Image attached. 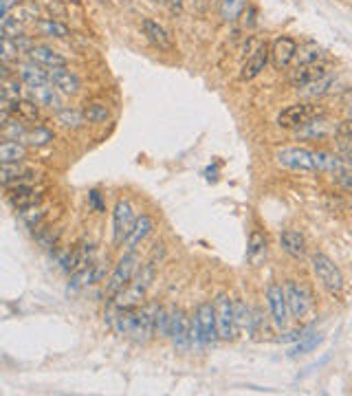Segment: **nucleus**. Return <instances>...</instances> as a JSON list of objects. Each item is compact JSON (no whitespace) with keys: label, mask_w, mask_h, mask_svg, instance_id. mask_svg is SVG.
<instances>
[{"label":"nucleus","mask_w":352,"mask_h":396,"mask_svg":"<svg viewBox=\"0 0 352 396\" xmlns=\"http://www.w3.org/2000/svg\"><path fill=\"white\" fill-rule=\"evenodd\" d=\"M33 102L38 106L51 108V111H59L62 108V100H59V93L51 86V84H42V86H31Z\"/></svg>","instance_id":"nucleus-26"},{"label":"nucleus","mask_w":352,"mask_h":396,"mask_svg":"<svg viewBox=\"0 0 352 396\" xmlns=\"http://www.w3.org/2000/svg\"><path fill=\"white\" fill-rule=\"evenodd\" d=\"M317 115H322V108L317 104L302 102V104H293V106L284 108V111L277 115L275 122L280 128H299V126H304L306 122H311V119L317 117Z\"/></svg>","instance_id":"nucleus-7"},{"label":"nucleus","mask_w":352,"mask_h":396,"mask_svg":"<svg viewBox=\"0 0 352 396\" xmlns=\"http://www.w3.org/2000/svg\"><path fill=\"white\" fill-rule=\"evenodd\" d=\"M18 211H20V216H22V220H24V223H29L31 227H38V225H40V220L44 218V214H46L40 205L22 207V209H18Z\"/></svg>","instance_id":"nucleus-43"},{"label":"nucleus","mask_w":352,"mask_h":396,"mask_svg":"<svg viewBox=\"0 0 352 396\" xmlns=\"http://www.w3.org/2000/svg\"><path fill=\"white\" fill-rule=\"evenodd\" d=\"M82 115L91 124H106L108 119H111V108H108L104 102H91V104L84 106Z\"/></svg>","instance_id":"nucleus-33"},{"label":"nucleus","mask_w":352,"mask_h":396,"mask_svg":"<svg viewBox=\"0 0 352 396\" xmlns=\"http://www.w3.org/2000/svg\"><path fill=\"white\" fill-rule=\"evenodd\" d=\"M333 84H335V75L333 73H326L324 77H319V79L306 84V86L297 88V93L302 95V97H306V100H317V97H322V95H326V93L331 91Z\"/></svg>","instance_id":"nucleus-30"},{"label":"nucleus","mask_w":352,"mask_h":396,"mask_svg":"<svg viewBox=\"0 0 352 396\" xmlns=\"http://www.w3.org/2000/svg\"><path fill=\"white\" fill-rule=\"evenodd\" d=\"M57 124H62L66 128H82L86 124L82 111H75V108H59L57 111Z\"/></svg>","instance_id":"nucleus-36"},{"label":"nucleus","mask_w":352,"mask_h":396,"mask_svg":"<svg viewBox=\"0 0 352 396\" xmlns=\"http://www.w3.org/2000/svg\"><path fill=\"white\" fill-rule=\"evenodd\" d=\"M104 278H106V267H104V264L89 262V264H84L82 269L73 271L71 282L66 286V293H80L82 289H89V286L102 282Z\"/></svg>","instance_id":"nucleus-9"},{"label":"nucleus","mask_w":352,"mask_h":396,"mask_svg":"<svg viewBox=\"0 0 352 396\" xmlns=\"http://www.w3.org/2000/svg\"><path fill=\"white\" fill-rule=\"evenodd\" d=\"M266 254H269V243H266L264 234L260 232H253L249 236V245H247V260L251 267H262Z\"/></svg>","instance_id":"nucleus-23"},{"label":"nucleus","mask_w":352,"mask_h":396,"mask_svg":"<svg viewBox=\"0 0 352 396\" xmlns=\"http://www.w3.org/2000/svg\"><path fill=\"white\" fill-rule=\"evenodd\" d=\"M154 310L156 306H139L135 308V321H132V330L128 337L137 343H145L154 337Z\"/></svg>","instance_id":"nucleus-11"},{"label":"nucleus","mask_w":352,"mask_h":396,"mask_svg":"<svg viewBox=\"0 0 352 396\" xmlns=\"http://www.w3.org/2000/svg\"><path fill=\"white\" fill-rule=\"evenodd\" d=\"M132 223H135V209H132V202L128 198H119L115 211H113V243L119 247L124 243L126 234L130 232Z\"/></svg>","instance_id":"nucleus-10"},{"label":"nucleus","mask_w":352,"mask_h":396,"mask_svg":"<svg viewBox=\"0 0 352 396\" xmlns=\"http://www.w3.org/2000/svg\"><path fill=\"white\" fill-rule=\"evenodd\" d=\"M29 59L35 62L42 68H55V66H66V57L59 55L57 51H53L51 46H44V44H33L31 49L27 51Z\"/></svg>","instance_id":"nucleus-21"},{"label":"nucleus","mask_w":352,"mask_h":396,"mask_svg":"<svg viewBox=\"0 0 352 396\" xmlns=\"http://www.w3.org/2000/svg\"><path fill=\"white\" fill-rule=\"evenodd\" d=\"M9 108L7 106H0V128H3L5 124H7V119H9Z\"/></svg>","instance_id":"nucleus-46"},{"label":"nucleus","mask_w":352,"mask_h":396,"mask_svg":"<svg viewBox=\"0 0 352 396\" xmlns=\"http://www.w3.org/2000/svg\"><path fill=\"white\" fill-rule=\"evenodd\" d=\"M242 9H245V0H221V18L225 22H234Z\"/></svg>","instance_id":"nucleus-39"},{"label":"nucleus","mask_w":352,"mask_h":396,"mask_svg":"<svg viewBox=\"0 0 352 396\" xmlns=\"http://www.w3.org/2000/svg\"><path fill=\"white\" fill-rule=\"evenodd\" d=\"M20 55L18 51V44L14 38H5V35H0V64L5 62H14V59Z\"/></svg>","instance_id":"nucleus-40"},{"label":"nucleus","mask_w":352,"mask_h":396,"mask_svg":"<svg viewBox=\"0 0 352 396\" xmlns=\"http://www.w3.org/2000/svg\"><path fill=\"white\" fill-rule=\"evenodd\" d=\"M335 130H337V124H333L331 119L317 115V117H313L311 122H306L304 126H299L297 135L304 137V139H328V137H335Z\"/></svg>","instance_id":"nucleus-18"},{"label":"nucleus","mask_w":352,"mask_h":396,"mask_svg":"<svg viewBox=\"0 0 352 396\" xmlns=\"http://www.w3.org/2000/svg\"><path fill=\"white\" fill-rule=\"evenodd\" d=\"M284 299H286V310H288V317L293 319H302L308 308L313 306V295L306 289L304 284H297L295 280H288L284 286Z\"/></svg>","instance_id":"nucleus-3"},{"label":"nucleus","mask_w":352,"mask_h":396,"mask_svg":"<svg viewBox=\"0 0 352 396\" xmlns=\"http://www.w3.org/2000/svg\"><path fill=\"white\" fill-rule=\"evenodd\" d=\"M205 348L218 341V330H216V313L212 302H203L196 306L194 313V323H192V343Z\"/></svg>","instance_id":"nucleus-1"},{"label":"nucleus","mask_w":352,"mask_h":396,"mask_svg":"<svg viewBox=\"0 0 352 396\" xmlns=\"http://www.w3.org/2000/svg\"><path fill=\"white\" fill-rule=\"evenodd\" d=\"M18 5V0H0V14H9Z\"/></svg>","instance_id":"nucleus-45"},{"label":"nucleus","mask_w":352,"mask_h":396,"mask_svg":"<svg viewBox=\"0 0 352 396\" xmlns=\"http://www.w3.org/2000/svg\"><path fill=\"white\" fill-rule=\"evenodd\" d=\"M35 29H38L42 35H46V38H68L71 35V29L64 25V22L53 20V18L35 20Z\"/></svg>","instance_id":"nucleus-31"},{"label":"nucleus","mask_w":352,"mask_h":396,"mask_svg":"<svg viewBox=\"0 0 352 396\" xmlns=\"http://www.w3.org/2000/svg\"><path fill=\"white\" fill-rule=\"evenodd\" d=\"M9 113H14L20 122H38L40 119V106L35 104L33 100H14V102H9Z\"/></svg>","instance_id":"nucleus-27"},{"label":"nucleus","mask_w":352,"mask_h":396,"mask_svg":"<svg viewBox=\"0 0 352 396\" xmlns=\"http://www.w3.org/2000/svg\"><path fill=\"white\" fill-rule=\"evenodd\" d=\"M141 27H143L145 38H148L150 44H154L159 51H174V42H172V38H169V33L159 25V22H154L152 18H143Z\"/></svg>","instance_id":"nucleus-20"},{"label":"nucleus","mask_w":352,"mask_h":396,"mask_svg":"<svg viewBox=\"0 0 352 396\" xmlns=\"http://www.w3.org/2000/svg\"><path fill=\"white\" fill-rule=\"evenodd\" d=\"M20 141H27V146H33V148H42V146H46V143L53 141V132L48 128L38 126V128L24 132V137Z\"/></svg>","instance_id":"nucleus-35"},{"label":"nucleus","mask_w":352,"mask_h":396,"mask_svg":"<svg viewBox=\"0 0 352 396\" xmlns=\"http://www.w3.org/2000/svg\"><path fill=\"white\" fill-rule=\"evenodd\" d=\"M319 341H322V334H317V332H313V334H302V337L297 339V346L293 348V350H290V357L306 355V352L315 350Z\"/></svg>","instance_id":"nucleus-38"},{"label":"nucleus","mask_w":352,"mask_h":396,"mask_svg":"<svg viewBox=\"0 0 352 396\" xmlns=\"http://www.w3.org/2000/svg\"><path fill=\"white\" fill-rule=\"evenodd\" d=\"M7 75H9V73H7V68H5L3 64H0V79H5Z\"/></svg>","instance_id":"nucleus-47"},{"label":"nucleus","mask_w":352,"mask_h":396,"mask_svg":"<svg viewBox=\"0 0 352 396\" xmlns=\"http://www.w3.org/2000/svg\"><path fill=\"white\" fill-rule=\"evenodd\" d=\"M18 75L20 79L27 84V86H42V84H48V73L42 70V66H38L35 62H22L20 68H18Z\"/></svg>","instance_id":"nucleus-29"},{"label":"nucleus","mask_w":352,"mask_h":396,"mask_svg":"<svg viewBox=\"0 0 352 396\" xmlns=\"http://www.w3.org/2000/svg\"><path fill=\"white\" fill-rule=\"evenodd\" d=\"M266 62H269V46L260 44L258 49L247 57V62L242 64V68H240V79L247 82V79L258 77L262 70H264Z\"/></svg>","instance_id":"nucleus-22"},{"label":"nucleus","mask_w":352,"mask_h":396,"mask_svg":"<svg viewBox=\"0 0 352 396\" xmlns=\"http://www.w3.org/2000/svg\"><path fill=\"white\" fill-rule=\"evenodd\" d=\"M18 97H20V82L16 77H11V75H7L5 79H0V100L9 106V102H14Z\"/></svg>","instance_id":"nucleus-37"},{"label":"nucleus","mask_w":352,"mask_h":396,"mask_svg":"<svg viewBox=\"0 0 352 396\" xmlns=\"http://www.w3.org/2000/svg\"><path fill=\"white\" fill-rule=\"evenodd\" d=\"M68 3H82V0H68Z\"/></svg>","instance_id":"nucleus-49"},{"label":"nucleus","mask_w":352,"mask_h":396,"mask_svg":"<svg viewBox=\"0 0 352 396\" xmlns=\"http://www.w3.org/2000/svg\"><path fill=\"white\" fill-rule=\"evenodd\" d=\"M27 159V146L20 141H0V165L5 163H22Z\"/></svg>","instance_id":"nucleus-28"},{"label":"nucleus","mask_w":352,"mask_h":396,"mask_svg":"<svg viewBox=\"0 0 352 396\" xmlns=\"http://www.w3.org/2000/svg\"><path fill=\"white\" fill-rule=\"evenodd\" d=\"M89 202H91V207L97 209V211H106V202L102 200V194L97 189H93L91 194H89Z\"/></svg>","instance_id":"nucleus-44"},{"label":"nucleus","mask_w":352,"mask_h":396,"mask_svg":"<svg viewBox=\"0 0 352 396\" xmlns=\"http://www.w3.org/2000/svg\"><path fill=\"white\" fill-rule=\"evenodd\" d=\"M137 267H139L137 251H126V254L119 258L115 271L111 273V280H108V284H106V295L113 297L117 291L124 289V286L132 280V275H135Z\"/></svg>","instance_id":"nucleus-4"},{"label":"nucleus","mask_w":352,"mask_h":396,"mask_svg":"<svg viewBox=\"0 0 352 396\" xmlns=\"http://www.w3.org/2000/svg\"><path fill=\"white\" fill-rule=\"evenodd\" d=\"M326 73H331V68L326 66L324 62H315V64H299L293 73H290V86H293L295 91L306 86V84L315 82L324 77Z\"/></svg>","instance_id":"nucleus-19"},{"label":"nucleus","mask_w":352,"mask_h":396,"mask_svg":"<svg viewBox=\"0 0 352 396\" xmlns=\"http://www.w3.org/2000/svg\"><path fill=\"white\" fill-rule=\"evenodd\" d=\"M11 11H14L11 18L20 22L22 27L27 25V22H35V18H38V5L31 3V0H22V3H18Z\"/></svg>","instance_id":"nucleus-34"},{"label":"nucleus","mask_w":352,"mask_h":396,"mask_svg":"<svg viewBox=\"0 0 352 396\" xmlns=\"http://www.w3.org/2000/svg\"><path fill=\"white\" fill-rule=\"evenodd\" d=\"M0 106H7V104H5V102H3V100H0Z\"/></svg>","instance_id":"nucleus-50"},{"label":"nucleus","mask_w":352,"mask_h":396,"mask_svg":"<svg viewBox=\"0 0 352 396\" xmlns=\"http://www.w3.org/2000/svg\"><path fill=\"white\" fill-rule=\"evenodd\" d=\"M295 51H297V42L293 38H288V35H282V38H277L271 44L269 57L273 59V66L280 70V68H286L290 62H293Z\"/></svg>","instance_id":"nucleus-16"},{"label":"nucleus","mask_w":352,"mask_h":396,"mask_svg":"<svg viewBox=\"0 0 352 396\" xmlns=\"http://www.w3.org/2000/svg\"><path fill=\"white\" fill-rule=\"evenodd\" d=\"M48 84L59 91L62 95H77L80 93V77L73 73V70H68L66 66H55V68H48Z\"/></svg>","instance_id":"nucleus-13"},{"label":"nucleus","mask_w":352,"mask_h":396,"mask_svg":"<svg viewBox=\"0 0 352 396\" xmlns=\"http://www.w3.org/2000/svg\"><path fill=\"white\" fill-rule=\"evenodd\" d=\"M143 297H145V289H141V286L135 282H128L124 289L117 291L113 297H108V299H111L117 310H132V308H139L143 304Z\"/></svg>","instance_id":"nucleus-15"},{"label":"nucleus","mask_w":352,"mask_h":396,"mask_svg":"<svg viewBox=\"0 0 352 396\" xmlns=\"http://www.w3.org/2000/svg\"><path fill=\"white\" fill-rule=\"evenodd\" d=\"M293 59H297V66H299V64L322 62V59H324V49H322V46L315 44V42H306V44L297 46V51H295V57H293Z\"/></svg>","instance_id":"nucleus-32"},{"label":"nucleus","mask_w":352,"mask_h":396,"mask_svg":"<svg viewBox=\"0 0 352 396\" xmlns=\"http://www.w3.org/2000/svg\"><path fill=\"white\" fill-rule=\"evenodd\" d=\"M167 321H169V310L163 306H156V310H154V334L167 337Z\"/></svg>","instance_id":"nucleus-41"},{"label":"nucleus","mask_w":352,"mask_h":396,"mask_svg":"<svg viewBox=\"0 0 352 396\" xmlns=\"http://www.w3.org/2000/svg\"><path fill=\"white\" fill-rule=\"evenodd\" d=\"M266 299H269V308H271V317L277 328H284L288 321V310H286V299H284V289L282 284H269L266 289Z\"/></svg>","instance_id":"nucleus-14"},{"label":"nucleus","mask_w":352,"mask_h":396,"mask_svg":"<svg viewBox=\"0 0 352 396\" xmlns=\"http://www.w3.org/2000/svg\"><path fill=\"white\" fill-rule=\"evenodd\" d=\"M251 315H249V308L242 304V302H234V321H236V330L240 328H249L251 330Z\"/></svg>","instance_id":"nucleus-42"},{"label":"nucleus","mask_w":352,"mask_h":396,"mask_svg":"<svg viewBox=\"0 0 352 396\" xmlns=\"http://www.w3.org/2000/svg\"><path fill=\"white\" fill-rule=\"evenodd\" d=\"M214 313H216V330H218V339L229 341L236 337V321H234V302L229 299V295L221 293L216 297L214 304Z\"/></svg>","instance_id":"nucleus-6"},{"label":"nucleus","mask_w":352,"mask_h":396,"mask_svg":"<svg viewBox=\"0 0 352 396\" xmlns=\"http://www.w3.org/2000/svg\"><path fill=\"white\" fill-rule=\"evenodd\" d=\"M9 189V202L14 205L16 209L22 207H31V205H38L42 194V189H35L31 181H22V183H14V185H7Z\"/></svg>","instance_id":"nucleus-12"},{"label":"nucleus","mask_w":352,"mask_h":396,"mask_svg":"<svg viewBox=\"0 0 352 396\" xmlns=\"http://www.w3.org/2000/svg\"><path fill=\"white\" fill-rule=\"evenodd\" d=\"M152 229H154V220L150 218L148 214H141L139 218H135V223H132L130 232L126 234L124 243H121V245H124L126 251H137V247L150 236Z\"/></svg>","instance_id":"nucleus-17"},{"label":"nucleus","mask_w":352,"mask_h":396,"mask_svg":"<svg viewBox=\"0 0 352 396\" xmlns=\"http://www.w3.org/2000/svg\"><path fill=\"white\" fill-rule=\"evenodd\" d=\"M280 245H282V249L286 251V254L290 258H295V260H302L306 254V240L295 229H284L280 234Z\"/></svg>","instance_id":"nucleus-24"},{"label":"nucleus","mask_w":352,"mask_h":396,"mask_svg":"<svg viewBox=\"0 0 352 396\" xmlns=\"http://www.w3.org/2000/svg\"><path fill=\"white\" fill-rule=\"evenodd\" d=\"M167 337L172 339L174 348L178 352H187L192 346V323L189 317L180 308L169 310V321H167Z\"/></svg>","instance_id":"nucleus-5"},{"label":"nucleus","mask_w":352,"mask_h":396,"mask_svg":"<svg viewBox=\"0 0 352 396\" xmlns=\"http://www.w3.org/2000/svg\"><path fill=\"white\" fill-rule=\"evenodd\" d=\"M311 264H313V273L317 275V280L322 282L326 291H331L333 295L344 291V273L335 264L333 258H328L326 254H315L311 258Z\"/></svg>","instance_id":"nucleus-2"},{"label":"nucleus","mask_w":352,"mask_h":396,"mask_svg":"<svg viewBox=\"0 0 352 396\" xmlns=\"http://www.w3.org/2000/svg\"><path fill=\"white\" fill-rule=\"evenodd\" d=\"M22 181H33L31 170L22 167V163H5L0 165V185H14Z\"/></svg>","instance_id":"nucleus-25"},{"label":"nucleus","mask_w":352,"mask_h":396,"mask_svg":"<svg viewBox=\"0 0 352 396\" xmlns=\"http://www.w3.org/2000/svg\"><path fill=\"white\" fill-rule=\"evenodd\" d=\"M198 3H201V5H210V3H212V0H198Z\"/></svg>","instance_id":"nucleus-48"},{"label":"nucleus","mask_w":352,"mask_h":396,"mask_svg":"<svg viewBox=\"0 0 352 396\" xmlns=\"http://www.w3.org/2000/svg\"><path fill=\"white\" fill-rule=\"evenodd\" d=\"M275 161L280 167L293 172H315L313 167V150L306 148H280L275 152Z\"/></svg>","instance_id":"nucleus-8"}]
</instances>
